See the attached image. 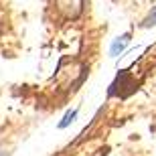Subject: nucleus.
<instances>
[{
  "mask_svg": "<svg viewBox=\"0 0 156 156\" xmlns=\"http://www.w3.org/2000/svg\"><path fill=\"white\" fill-rule=\"evenodd\" d=\"M0 156H4V152H2V150H0Z\"/></svg>",
  "mask_w": 156,
  "mask_h": 156,
  "instance_id": "obj_5",
  "label": "nucleus"
},
{
  "mask_svg": "<svg viewBox=\"0 0 156 156\" xmlns=\"http://www.w3.org/2000/svg\"><path fill=\"white\" fill-rule=\"evenodd\" d=\"M130 43V35H122L120 39H116L114 43H112V49H110V55L112 57H118L124 49H126V45Z\"/></svg>",
  "mask_w": 156,
  "mask_h": 156,
  "instance_id": "obj_2",
  "label": "nucleus"
},
{
  "mask_svg": "<svg viewBox=\"0 0 156 156\" xmlns=\"http://www.w3.org/2000/svg\"><path fill=\"white\" fill-rule=\"evenodd\" d=\"M55 8L65 18H75L83 10V0H55Z\"/></svg>",
  "mask_w": 156,
  "mask_h": 156,
  "instance_id": "obj_1",
  "label": "nucleus"
},
{
  "mask_svg": "<svg viewBox=\"0 0 156 156\" xmlns=\"http://www.w3.org/2000/svg\"><path fill=\"white\" fill-rule=\"evenodd\" d=\"M75 114H77L75 110H73V112H69V114H67V116H65V120L61 122V128H65V126H67V124H69V122L73 120V118H75Z\"/></svg>",
  "mask_w": 156,
  "mask_h": 156,
  "instance_id": "obj_4",
  "label": "nucleus"
},
{
  "mask_svg": "<svg viewBox=\"0 0 156 156\" xmlns=\"http://www.w3.org/2000/svg\"><path fill=\"white\" fill-rule=\"evenodd\" d=\"M142 27L144 29H150V27H156V6H152V10L148 12V16L142 20Z\"/></svg>",
  "mask_w": 156,
  "mask_h": 156,
  "instance_id": "obj_3",
  "label": "nucleus"
}]
</instances>
